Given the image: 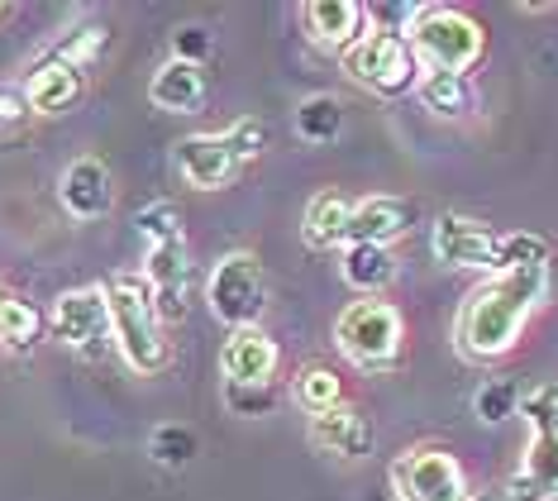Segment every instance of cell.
Wrapping results in <instances>:
<instances>
[{
  "mask_svg": "<svg viewBox=\"0 0 558 501\" xmlns=\"http://www.w3.org/2000/svg\"><path fill=\"white\" fill-rule=\"evenodd\" d=\"M144 282L154 291L162 320H186V306H192V249H186V239L144 249Z\"/></svg>",
  "mask_w": 558,
  "mask_h": 501,
  "instance_id": "obj_12",
  "label": "cell"
},
{
  "mask_svg": "<svg viewBox=\"0 0 558 501\" xmlns=\"http://www.w3.org/2000/svg\"><path fill=\"white\" fill-rule=\"evenodd\" d=\"M339 130H344V106H339V96H311V100H301L296 134L306 139V144H329V139H339Z\"/></svg>",
  "mask_w": 558,
  "mask_h": 501,
  "instance_id": "obj_24",
  "label": "cell"
},
{
  "mask_svg": "<svg viewBox=\"0 0 558 501\" xmlns=\"http://www.w3.org/2000/svg\"><path fill=\"white\" fill-rule=\"evenodd\" d=\"M344 72L363 92H377V96H401V92H415L421 82V58L411 53L401 29H367L359 44L344 53Z\"/></svg>",
  "mask_w": 558,
  "mask_h": 501,
  "instance_id": "obj_7",
  "label": "cell"
},
{
  "mask_svg": "<svg viewBox=\"0 0 558 501\" xmlns=\"http://www.w3.org/2000/svg\"><path fill=\"white\" fill-rule=\"evenodd\" d=\"M5 15H10V5H0V20H5Z\"/></svg>",
  "mask_w": 558,
  "mask_h": 501,
  "instance_id": "obj_34",
  "label": "cell"
},
{
  "mask_svg": "<svg viewBox=\"0 0 558 501\" xmlns=\"http://www.w3.org/2000/svg\"><path fill=\"white\" fill-rule=\"evenodd\" d=\"M106 301H110V339H116L120 358L134 372H158L168 363V339H162V315L148 282L138 273H120L106 287Z\"/></svg>",
  "mask_w": 558,
  "mask_h": 501,
  "instance_id": "obj_2",
  "label": "cell"
},
{
  "mask_svg": "<svg viewBox=\"0 0 558 501\" xmlns=\"http://www.w3.org/2000/svg\"><path fill=\"white\" fill-rule=\"evenodd\" d=\"M230 406L239 416H258L272 406V387H230Z\"/></svg>",
  "mask_w": 558,
  "mask_h": 501,
  "instance_id": "obj_32",
  "label": "cell"
},
{
  "mask_svg": "<svg viewBox=\"0 0 558 501\" xmlns=\"http://www.w3.org/2000/svg\"><path fill=\"white\" fill-rule=\"evenodd\" d=\"M39 334H44V315L34 311L29 301L10 297L0 306V344H5V349H29Z\"/></svg>",
  "mask_w": 558,
  "mask_h": 501,
  "instance_id": "obj_25",
  "label": "cell"
},
{
  "mask_svg": "<svg viewBox=\"0 0 558 501\" xmlns=\"http://www.w3.org/2000/svg\"><path fill=\"white\" fill-rule=\"evenodd\" d=\"M429 249L444 267H482V273L497 277V259H501V235L492 225L473 220V215H439L429 229Z\"/></svg>",
  "mask_w": 558,
  "mask_h": 501,
  "instance_id": "obj_11",
  "label": "cell"
},
{
  "mask_svg": "<svg viewBox=\"0 0 558 501\" xmlns=\"http://www.w3.org/2000/svg\"><path fill=\"white\" fill-rule=\"evenodd\" d=\"M206 301L210 315L230 330H253V320L268 306V277L253 253H225L206 277Z\"/></svg>",
  "mask_w": 558,
  "mask_h": 501,
  "instance_id": "obj_8",
  "label": "cell"
},
{
  "mask_svg": "<svg viewBox=\"0 0 558 501\" xmlns=\"http://www.w3.org/2000/svg\"><path fill=\"white\" fill-rule=\"evenodd\" d=\"M282 363V349H277L272 334L263 330H234L225 339L220 354V372L230 387H272V372Z\"/></svg>",
  "mask_w": 558,
  "mask_h": 501,
  "instance_id": "obj_13",
  "label": "cell"
},
{
  "mask_svg": "<svg viewBox=\"0 0 558 501\" xmlns=\"http://www.w3.org/2000/svg\"><path fill=\"white\" fill-rule=\"evenodd\" d=\"M82 86H86L82 68L48 58V62H39V68L29 72V82H24V106H29L34 115H62V110H72L82 100Z\"/></svg>",
  "mask_w": 558,
  "mask_h": 501,
  "instance_id": "obj_17",
  "label": "cell"
},
{
  "mask_svg": "<svg viewBox=\"0 0 558 501\" xmlns=\"http://www.w3.org/2000/svg\"><path fill=\"white\" fill-rule=\"evenodd\" d=\"M134 229H138V239H144V249H154V243H168V239H182V220H177V205L172 201L144 205V211L134 215Z\"/></svg>",
  "mask_w": 558,
  "mask_h": 501,
  "instance_id": "obj_28",
  "label": "cell"
},
{
  "mask_svg": "<svg viewBox=\"0 0 558 501\" xmlns=\"http://www.w3.org/2000/svg\"><path fill=\"white\" fill-rule=\"evenodd\" d=\"M544 297H549V263L515 267V273H497L492 282H482L463 301L459 325H453L459 354L473 363H492V358L511 354L525 320L539 311Z\"/></svg>",
  "mask_w": 558,
  "mask_h": 501,
  "instance_id": "obj_1",
  "label": "cell"
},
{
  "mask_svg": "<svg viewBox=\"0 0 558 501\" xmlns=\"http://www.w3.org/2000/svg\"><path fill=\"white\" fill-rule=\"evenodd\" d=\"M415 96H421V106L429 115H439V120H459V115L473 110V82L459 72H421V82H415Z\"/></svg>",
  "mask_w": 558,
  "mask_h": 501,
  "instance_id": "obj_22",
  "label": "cell"
},
{
  "mask_svg": "<svg viewBox=\"0 0 558 501\" xmlns=\"http://www.w3.org/2000/svg\"><path fill=\"white\" fill-rule=\"evenodd\" d=\"M148 100L168 115H196L201 100H206V68L168 58L154 72V82H148Z\"/></svg>",
  "mask_w": 558,
  "mask_h": 501,
  "instance_id": "obj_19",
  "label": "cell"
},
{
  "mask_svg": "<svg viewBox=\"0 0 558 501\" xmlns=\"http://www.w3.org/2000/svg\"><path fill=\"white\" fill-rule=\"evenodd\" d=\"M349 220H353V201L344 191H320L306 205V220H301V235H306L311 249H349Z\"/></svg>",
  "mask_w": 558,
  "mask_h": 501,
  "instance_id": "obj_20",
  "label": "cell"
},
{
  "mask_svg": "<svg viewBox=\"0 0 558 501\" xmlns=\"http://www.w3.org/2000/svg\"><path fill=\"white\" fill-rule=\"evenodd\" d=\"M58 201L72 220H100L116 205V187H110V167L100 158H77L62 167L58 177Z\"/></svg>",
  "mask_w": 558,
  "mask_h": 501,
  "instance_id": "obj_14",
  "label": "cell"
},
{
  "mask_svg": "<svg viewBox=\"0 0 558 501\" xmlns=\"http://www.w3.org/2000/svg\"><path fill=\"white\" fill-rule=\"evenodd\" d=\"M344 282L363 297H377L397 282V253L383 249V243H349L344 249Z\"/></svg>",
  "mask_w": 558,
  "mask_h": 501,
  "instance_id": "obj_21",
  "label": "cell"
},
{
  "mask_svg": "<svg viewBox=\"0 0 558 501\" xmlns=\"http://www.w3.org/2000/svg\"><path fill=\"white\" fill-rule=\"evenodd\" d=\"M311 444L335 458H363L373 449V426L353 406H335V410L311 416Z\"/></svg>",
  "mask_w": 558,
  "mask_h": 501,
  "instance_id": "obj_18",
  "label": "cell"
},
{
  "mask_svg": "<svg viewBox=\"0 0 558 501\" xmlns=\"http://www.w3.org/2000/svg\"><path fill=\"white\" fill-rule=\"evenodd\" d=\"M106 48V29L100 24H86V29H77L68 38V44H58V62H72V68H82L86 72V62H96V53Z\"/></svg>",
  "mask_w": 558,
  "mask_h": 501,
  "instance_id": "obj_30",
  "label": "cell"
},
{
  "mask_svg": "<svg viewBox=\"0 0 558 501\" xmlns=\"http://www.w3.org/2000/svg\"><path fill=\"white\" fill-rule=\"evenodd\" d=\"M291 396H296L301 410H311V416L344 406V387H339V372H335V368H325V363L301 368V372H296V382H291Z\"/></svg>",
  "mask_w": 558,
  "mask_h": 501,
  "instance_id": "obj_23",
  "label": "cell"
},
{
  "mask_svg": "<svg viewBox=\"0 0 558 501\" xmlns=\"http://www.w3.org/2000/svg\"><path fill=\"white\" fill-rule=\"evenodd\" d=\"M148 458L162 468H186L196 458V434L186 426H158L148 434Z\"/></svg>",
  "mask_w": 558,
  "mask_h": 501,
  "instance_id": "obj_27",
  "label": "cell"
},
{
  "mask_svg": "<svg viewBox=\"0 0 558 501\" xmlns=\"http://www.w3.org/2000/svg\"><path fill=\"white\" fill-rule=\"evenodd\" d=\"M405 44L421 58V68L468 76V68H473L482 58V48H487V34H482V24L473 15H463V10L421 5L411 29H405Z\"/></svg>",
  "mask_w": 558,
  "mask_h": 501,
  "instance_id": "obj_5",
  "label": "cell"
},
{
  "mask_svg": "<svg viewBox=\"0 0 558 501\" xmlns=\"http://www.w3.org/2000/svg\"><path fill=\"white\" fill-rule=\"evenodd\" d=\"M401 311L391 301H377V297H367V301H353L349 311H339L335 320V344H339V354L349 358V363H359L363 372H387V368H397V358H401Z\"/></svg>",
  "mask_w": 558,
  "mask_h": 501,
  "instance_id": "obj_6",
  "label": "cell"
},
{
  "mask_svg": "<svg viewBox=\"0 0 558 501\" xmlns=\"http://www.w3.org/2000/svg\"><path fill=\"white\" fill-rule=\"evenodd\" d=\"M172 58L177 62H196L201 68V62L210 58V34L201 29V24H182V29L172 34Z\"/></svg>",
  "mask_w": 558,
  "mask_h": 501,
  "instance_id": "obj_31",
  "label": "cell"
},
{
  "mask_svg": "<svg viewBox=\"0 0 558 501\" xmlns=\"http://www.w3.org/2000/svg\"><path fill=\"white\" fill-rule=\"evenodd\" d=\"M473 410H477L482 426H501V420H511L515 410H520V387H515L511 378H492V382H482L477 396H473Z\"/></svg>",
  "mask_w": 558,
  "mask_h": 501,
  "instance_id": "obj_26",
  "label": "cell"
},
{
  "mask_svg": "<svg viewBox=\"0 0 558 501\" xmlns=\"http://www.w3.org/2000/svg\"><path fill=\"white\" fill-rule=\"evenodd\" d=\"M48 330H53L58 344H68L72 354L82 358H100L110 349V301L106 287H77L62 291L53 301V315H48Z\"/></svg>",
  "mask_w": 558,
  "mask_h": 501,
  "instance_id": "obj_9",
  "label": "cell"
},
{
  "mask_svg": "<svg viewBox=\"0 0 558 501\" xmlns=\"http://www.w3.org/2000/svg\"><path fill=\"white\" fill-rule=\"evenodd\" d=\"M5 301H10V291H5V287H0V306H5Z\"/></svg>",
  "mask_w": 558,
  "mask_h": 501,
  "instance_id": "obj_33",
  "label": "cell"
},
{
  "mask_svg": "<svg viewBox=\"0 0 558 501\" xmlns=\"http://www.w3.org/2000/svg\"><path fill=\"white\" fill-rule=\"evenodd\" d=\"M391 487L401 501H473L463 464L444 449H405L391 464Z\"/></svg>",
  "mask_w": 558,
  "mask_h": 501,
  "instance_id": "obj_10",
  "label": "cell"
},
{
  "mask_svg": "<svg viewBox=\"0 0 558 501\" xmlns=\"http://www.w3.org/2000/svg\"><path fill=\"white\" fill-rule=\"evenodd\" d=\"M549 263V243L539 235H501V259L497 273H515V267H539Z\"/></svg>",
  "mask_w": 558,
  "mask_h": 501,
  "instance_id": "obj_29",
  "label": "cell"
},
{
  "mask_svg": "<svg viewBox=\"0 0 558 501\" xmlns=\"http://www.w3.org/2000/svg\"><path fill=\"white\" fill-rule=\"evenodd\" d=\"M530 426V449L506 482V501H558V387H535L520 396Z\"/></svg>",
  "mask_w": 558,
  "mask_h": 501,
  "instance_id": "obj_3",
  "label": "cell"
},
{
  "mask_svg": "<svg viewBox=\"0 0 558 501\" xmlns=\"http://www.w3.org/2000/svg\"><path fill=\"white\" fill-rule=\"evenodd\" d=\"M268 144V130L258 120H239L220 134H192L177 144V172L196 191H220L239 177V167L253 163Z\"/></svg>",
  "mask_w": 558,
  "mask_h": 501,
  "instance_id": "obj_4",
  "label": "cell"
},
{
  "mask_svg": "<svg viewBox=\"0 0 558 501\" xmlns=\"http://www.w3.org/2000/svg\"><path fill=\"white\" fill-rule=\"evenodd\" d=\"M301 20H306L311 44H320L339 58L367 34V5H359V0H311V5H301Z\"/></svg>",
  "mask_w": 558,
  "mask_h": 501,
  "instance_id": "obj_15",
  "label": "cell"
},
{
  "mask_svg": "<svg viewBox=\"0 0 558 501\" xmlns=\"http://www.w3.org/2000/svg\"><path fill=\"white\" fill-rule=\"evenodd\" d=\"M415 225V205L401 196H363L353 201V220H349V243H383L391 249L405 229Z\"/></svg>",
  "mask_w": 558,
  "mask_h": 501,
  "instance_id": "obj_16",
  "label": "cell"
}]
</instances>
